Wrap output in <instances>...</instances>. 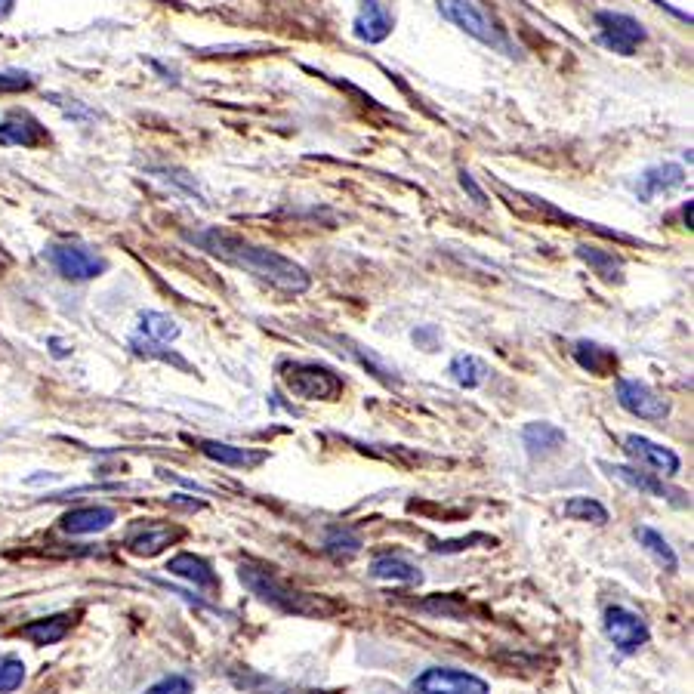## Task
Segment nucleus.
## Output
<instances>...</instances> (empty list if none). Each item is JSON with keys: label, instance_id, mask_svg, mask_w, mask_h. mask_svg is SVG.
Segmentation results:
<instances>
[{"label": "nucleus", "instance_id": "f257e3e1", "mask_svg": "<svg viewBox=\"0 0 694 694\" xmlns=\"http://www.w3.org/2000/svg\"><path fill=\"white\" fill-rule=\"evenodd\" d=\"M192 244H198L201 250H207L210 257L223 260L226 266H235L247 275H253L263 284H272L275 290H284V294H306L309 290V275L303 266H297L294 260L281 257L278 250L250 244L226 229H204V232H189L186 235Z\"/></svg>", "mask_w": 694, "mask_h": 694}, {"label": "nucleus", "instance_id": "f03ea898", "mask_svg": "<svg viewBox=\"0 0 694 694\" xmlns=\"http://www.w3.org/2000/svg\"><path fill=\"white\" fill-rule=\"evenodd\" d=\"M241 583L253 593L260 596L263 602L287 611V614H300V617H327L334 614L340 605L331 602V599H321V596H312V593H303V590H294L287 587L284 580H278L272 571H263L257 565H241Z\"/></svg>", "mask_w": 694, "mask_h": 694}, {"label": "nucleus", "instance_id": "7ed1b4c3", "mask_svg": "<svg viewBox=\"0 0 694 694\" xmlns=\"http://www.w3.org/2000/svg\"><path fill=\"white\" fill-rule=\"evenodd\" d=\"M435 7L451 25L466 31L469 38H476L479 44H485L491 50H500L503 56H516V47H513V41H509V34L479 4H472V0H435Z\"/></svg>", "mask_w": 694, "mask_h": 694}, {"label": "nucleus", "instance_id": "20e7f679", "mask_svg": "<svg viewBox=\"0 0 694 694\" xmlns=\"http://www.w3.org/2000/svg\"><path fill=\"white\" fill-rule=\"evenodd\" d=\"M281 383L290 395L306 398V401H334L343 392V380L331 368L309 364V361L281 364Z\"/></svg>", "mask_w": 694, "mask_h": 694}, {"label": "nucleus", "instance_id": "39448f33", "mask_svg": "<svg viewBox=\"0 0 694 694\" xmlns=\"http://www.w3.org/2000/svg\"><path fill=\"white\" fill-rule=\"evenodd\" d=\"M47 260L68 281H93V278H99L108 269V263L99 257V253H93L84 244H71V241L50 244L47 247Z\"/></svg>", "mask_w": 694, "mask_h": 694}, {"label": "nucleus", "instance_id": "423d86ee", "mask_svg": "<svg viewBox=\"0 0 694 694\" xmlns=\"http://www.w3.org/2000/svg\"><path fill=\"white\" fill-rule=\"evenodd\" d=\"M596 28H599V44L608 47L611 53H620V56H633L639 50V44H645V38H648L642 22L627 16V13L602 10V13H596Z\"/></svg>", "mask_w": 694, "mask_h": 694}, {"label": "nucleus", "instance_id": "0eeeda50", "mask_svg": "<svg viewBox=\"0 0 694 694\" xmlns=\"http://www.w3.org/2000/svg\"><path fill=\"white\" fill-rule=\"evenodd\" d=\"M414 694H491L488 682L472 676L466 670H454V667H432L423 670L414 685Z\"/></svg>", "mask_w": 694, "mask_h": 694}, {"label": "nucleus", "instance_id": "6e6552de", "mask_svg": "<svg viewBox=\"0 0 694 694\" xmlns=\"http://www.w3.org/2000/svg\"><path fill=\"white\" fill-rule=\"evenodd\" d=\"M605 633L624 654H633L648 642L645 620L639 614H633L630 608H620V605L605 608Z\"/></svg>", "mask_w": 694, "mask_h": 694}, {"label": "nucleus", "instance_id": "1a4fd4ad", "mask_svg": "<svg viewBox=\"0 0 694 694\" xmlns=\"http://www.w3.org/2000/svg\"><path fill=\"white\" fill-rule=\"evenodd\" d=\"M617 401L639 420H664L670 414L667 401L639 380H617Z\"/></svg>", "mask_w": 694, "mask_h": 694}, {"label": "nucleus", "instance_id": "9d476101", "mask_svg": "<svg viewBox=\"0 0 694 694\" xmlns=\"http://www.w3.org/2000/svg\"><path fill=\"white\" fill-rule=\"evenodd\" d=\"M182 531L179 528H170V525H161V522H139L130 528L127 534V550L133 556H145V559H152L158 553H164L167 546L173 540H179Z\"/></svg>", "mask_w": 694, "mask_h": 694}, {"label": "nucleus", "instance_id": "9b49d317", "mask_svg": "<svg viewBox=\"0 0 694 694\" xmlns=\"http://www.w3.org/2000/svg\"><path fill=\"white\" fill-rule=\"evenodd\" d=\"M392 34V13L380 0H364L355 16V38L364 44H383Z\"/></svg>", "mask_w": 694, "mask_h": 694}, {"label": "nucleus", "instance_id": "f8f14e48", "mask_svg": "<svg viewBox=\"0 0 694 694\" xmlns=\"http://www.w3.org/2000/svg\"><path fill=\"white\" fill-rule=\"evenodd\" d=\"M624 451L633 460H639L642 466H651L657 472H664V476H676V472L682 469L679 457L670 448L654 445V442H648V438H642V435H627L624 438Z\"/></svg>", "mask_w": 694, "mask_h": 694}, {"label": "nucleus", "instance_id": "ddd939ff", "mask_svg": "<svg viewBox=\"0 0 694 694\" xmlns=\"http://www.w3.org/2000/svg\"><path fill=\"white\" fill-rule=\"evenodd\" d=\"M44 142H47L44 127L28 112H13L0 121V145H25V149H34V145Z\"/></svg>", "mask_w": 694, "mask_h": 694}, {"label": "nucleus", "instance_id": "4468645a", "mask_svg": "<svg viewBox=\"0 0 694 694\" xmlns=\"http://www.w3.org/2000/svg\"><path fill=\"white\" fill-rule=\"evenodd\" d=\"M115 522V509L112 506H78L71 509V513H65L59 519V528L65 534H96V531H105L108 525Z\"/></svg>", "mask_w": 694, "mask_h": 694}, {"label": "nucleus", "instance_id": "2eb2a0df", "mask_svg": "<svg viewBox=\"0 0 694 694\" xmlns=\"http://www.w3.org/2000/svg\"><path fill=\"white\" fill-rule=\"evenodd\" d=\"M682 182H685V170L679 164H654V167H648L639 176L636 192H639L642 201H651L654 195H664V192L679 189Z\"/></svg>", "mask_w": 694, "mask_h": 694}, {"label": "nucleus", "instance_id": "dca6fc26", "mask_svg": "<svg viewBox=\"0 0 694 694\" xmlns=\"http://www.w3.org/2000/svg\"><path fill=\"white\" fill-rule=\"evenodd\" d=\"M167 571H170L173 577H182V580L195 583L198 590H216V587H219V580H216L210 562L201 559V556H195V553H179V556H173V559L167 562Z\"/></svg>", "mask_w": 694, "mask_h": 694}, {"label": "nucleus", "instance_id": "f3484780", "mask_svg": "<svg viewBox=\"0 0 694 694\" xmlns=\"http://www.w3.org/2000/svg\"><path fill=\"white\" fill-rule=\"evenodd\" d=\"M198 451L219 466H235V469H253L266 460V451H250V448H235L226 442H198Z\"/></svg>", "mask_w": 694, "mask_h": 694}, {"label": "nucleus", "instance_id": "a211bd4d", "mask_svg": "<svg viewBox=\"0 0 694 694\" xmlns=\"http://www.w3.org/2000/svg\"><path fill=\"white\" fill-rule=\"evenodd\" d=\"M574 361L580 364L583 371H590L596 377H608L617 371V355L599 343H590V340H580L574 343Z\"/></svg>", "mask_w": 694, "mask_h": 694}, {"label": "nucleus", "instance_id": "6ab92c4d", "mask_svg": "<svg viewBox=\"0 0 694 694\" xmlns=\"http://www.w3.org/2000/svg\"><path fill=\"white\" fill-rule=\"evenodd\" d=\"M608 469V476L624 482L627 488H636L642 494H651V497H673L676 491H670L661 479L651 476V472H639V469H630V466H611V463H602Z\"/></svg>", "mask_w": 694, "mask_h": 694}, {"label": "nucleus", "instance_id": "aec40b11", "mask_svg": "<svg viewBox=\"0 0 694 694\" xmlns=\"http://www.w3.org/2000/svg\"><path fill=\"white\" fill-rule=\"evenodd\" d=\"M71 630V620L65 614H56V617H41V620H31V624H25L19 633L34 642V645H56L68 636Z\"/></svg>", "mask_w": 694, "mask_h": 694}, {"label": "nucleus", "instance_id": "412c9836", "mask_svg": "<svg viewBox=\"0 0 694 694\" xmlns=\"http://www.w3.org/2000/svg\"><path fill=\"white\" fill-rule=\"evenodd\" d=\"M522 442L528 454H550L565 442V432L553 423H528L522 429Z\"/></svg>", "mask_w": 694, "mask_h": 694}, {"label": "nucleus", "instance_id": "4be33fe9", "mask_svg": "<svg viewBox=\"0 0 694 694\" xmlns=\"http://www.w3.org/2000/svg\"><path fill=\"white\" fill-rule=\"evenodd\" d=\"M448 371H451L454 383L463 389H476L488 380V364L479 355H457Z\"/></svg>", "mask_w": 694, "mask_h": 694}, {"label": "nucleus", "instance_id": "5701e85b", "mask_svg": "<svg viewBox=\"0 0 694 694\" xmlns=\"http://www.w3.org/2000/svg\"><path fill=\"white\" fill-rule=\"evenodd\" d=\"M139 334L145 340L164 346V343H170V340L179 337V324H176V318H170L164 312H142L139 315Z\"/></svg>", "mask_w": 694, "mask_h": 694}, {"label": "nucleus", "instance_id": "b1692460", "mask_svg": "<svg viewBox=\"0 0 694 694\" xmlns=\"http://www.w3.org/2000/svg\"><path fill=\"white\" fill-rule=\"evenodd\" d=\"M371 574L377 580H398V583H420L423 580V574L411 562L398 559V556H380V559H374Z\"/></svg>", "mask_w": 694, "mask_h": 694}, {"label": "nucleus", "instance_id": "393cba45", "mask_svg": "<svg viewBox=\"0 0 694 694\" xmlns=\"http://www.w3.org/2000/svg\"><path fill=\"white\" fill-rule=\"evenodd\" d=\"M577 257L583 263H590L596 269V275H602L605 281H620V278H624V266H620V260H614V253H605V250L590 247V244H580L577 247Z\"/></svg>", "mask_w": 694, "mask_h": 694}, {"label": "nucleus", "instance_id": "a878e982", "mask_svg": "<svg viewBox=\"0 0 694 694\" xmlns=\"http://www.w3.org/2000/svg\"><path fill=\"white\" fill-rule=\"evenodd\" d=\"M636 537H639V543L645 546V550L657 559V562H661L667 571H676L679 568V559H676V553H673V546L664 540V534H657L654 528H636Z\"/></svg>", "mask_w": 694, "mask_h": 694}, {"label": "nucleus", "instance_id": "bb28decb", "mask_svg": "<svg viewBox=\"0 0 694 694\" xmlns=\"http://www.w3.org/2000/svg\"><path fill=\"white\" fill-rule=\"evenodd\" d=\"M562 513L568 519H580V522H593V525H605L608 522V509L590 497H571L565 506H562Z\"/></svg>", "mask_w": 694, "mask_h": 694}, {"label": "nucleus", "instance_id": "cd10ccee", "mask_svg": "<svg viewBox=\"0 0 694 694\" xmlns=\"http://www.w3.org/2000/svg\"><path fill=\"white\" fill-rule=\"evenodd\" d=\"M324 546H327L331 553H346V556H352V553L361 550V537H358L352 528H331V531H327V537H324Z\"/></svg>", "mask_w": 694, "mask_h": 694}, {"label": "nucleus", "instance_id": "c85d7f7f", "mask_svg": "<svg viewBox=\"0 0 694 694\" xmlns=\"http://www.w3.org/2000/svg\"><path fill=\"white\" fill-rule=\"evenodd\" d=\"M25 682V664L19 657H4L0 661V694H10Z\"/></svg>", "mask_w": 694, "mask_h": 694}, {"label": "nucleus", "instance_id": "c756f323", "mask_svg": "<svg viewBox=\"0 0 694 694\" xmlns=\"http://www.w3.org/2000/svg\"><path fill=\"white\" fill-rule=\"evenodd\" d=\"M192 679L189 676H164L158 679L145 694H192Z\"/></svg>", "mask_w": 694, "mask_h": 694}, {"label": "nucleus", "instance_id": "7c9ffc66", "mask_svg": "<svg viewBox=\"0 0 694 694\" xmlns=\"http://www.w3.org/2000/svg\"><path fill=\"white\" fill-rule=\"evenodd\" d=\"M472 543H491L494 546V537H488V534H472V537H463V540H432V550L435 553H460V550H466V546H472Z\"/></svg>", "mask_w": 694, "mask_h": 694}, {"label": "nucleus", "instance_id": "2f4dec72", "mask_svg": "<svg viewBox=\"0 0 694 694\" xmlns=\"http://www.w3.org/2000/svg\"><path fill=\"white\" fill-rule=\"evenodd\" d=\"M31 87V78L28 75H0V93H16V90H28Z\"/></svg>", "mask_w": 694, "mask_h": 694}, {"label": "nucleus", "instance_id": "473e14b6", "mask_svg": "<svg viewBox=\"0 0 694 694\" xmlns=\"http://www.w3.org/2000/svg\"><path fill=\"white\" fill-rule=\"evenodd\" d=\"M460 186H463V189H466V192L472 195V201H476L479 207H485V204H488V195H485V192L479 189V182H476V179H472V173H466V170L460 173Z\"/></svg>", "mask_w": 694, "mask_h": 694}, {"label": "nucleus", "instance_id": "72a5a7b5", "mask_svg": "<svg viewBox=\"0 0 694 694\" xmlns=\"http://www.w3.org/2000/svg\"><path fill=\"white\" fill-rule=\"evenodd\" d=\"M432 340H435V327H426V331H414V343L432 346Z\"/></svg>", "mask_w": 694, "mask_h": 694}, {"label": "nucleus", "instance_id": "f704fd0d", "mask_svg": "<svg viewBox=\"0 0 694 694\" xmlns=\"http://www.w3.org/2000/svg\"><path fill=\"white\" fill-rule=\"evenodd\" d=\"M691 207H694L691 201H685V204H682V223H685L688 229H691Z\"/></svg>", "mask_w": 694, "mask_h": 694}, {"label": "nucleus", "instance_id": "c9c22d12", "mask_svg": "<svg viewBox=\"0 0 694 694\" xmlns=\"http://www.w3.org/2000/svg\"><path fill=\"white\" fill-rule=\"evenodd\" d=\"M13 4H16V0H0V19H7V16H10Z\"/></svg>", "mask_w": 694, "mask_h": 694}]
</instances>
